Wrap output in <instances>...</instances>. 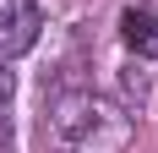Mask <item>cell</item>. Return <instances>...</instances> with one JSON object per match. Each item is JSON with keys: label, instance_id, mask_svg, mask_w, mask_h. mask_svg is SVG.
<instances>
[{"label": "cell", "instance_id": "cell-1", "mask_svg": "<svg viewBox=\"0 0 158 153\" xmlns=\"http://www.w3.org/2000/svg\"><path fill=\"white\" fill-rule=\"evenodd\" d=\"M44 137L55 153H126L136 137V120H131L126 104H114L93 88H71L49 98L44 115Z\"/></svg>", "mask_w": 158, "mask_h": 153}, {"label": "cell", "instance_id": "cell-2", "mask_svg": "<svg viewBox=\"0 0 158 153\" xmlns=\"http://www.w3.org/2000/svg\"><path fill=\"white\" fill-rule=\"evenodd\" d=\"M38 28H44V16L33 0H0V66L27 55L38 44Z\"/></svg>", "mask_w": 158, "mask_h": 153}, {"label": "cell", "instance_id": "cell-3", "mask_svg": "<svg viewBox=\"0 0 158 153\" xmlns=\"http://www.w3.org/2000/svg\"><path fill=\"white\" fill-rule=\"evenodd\" d=\"M120 38L136 60H158V11L147 6H126L120 11Z\"/></svg>", "mask_w": 158, "mask_h": 153}, {"label": "cell", "instance_id": "cell-4", "mask_svg": "<svg viewBox=\"0 0 158 153\" xmlns=\"http://www.w3.org/2000/svg\"><path fill=\"white\" fill-rule=\"evenodd\" d=\"M6 98H11V71L0 66V104H6Z\"/></svg>", "mask_w": 158, "mask_h": 153}]
</instances>
